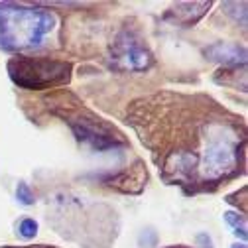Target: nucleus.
Segmentation results:
<instances>
[{
    "instance_id": "13",
    "label": "nucleus",
    "mask_w": 248,
    "mask_h": 248,
    "mask_svg": "<svg viewBox=\"0 0 248 248\" xmlns=\"http://www.w3.org/2000/svg\"><path fill=\"white\" fill-rule=\"evenodd\" d=\"M138 244H140V248H154V246H158V234H156V231H152V229L142 231V234L138 236Z\"/></svg>"
},
{
    "instance_id": "11",
    "label": "nucleus",
    "mask_w": 248,
    "mask_h": 248,
    "mask_svg": "<svg viewBox=\"0 0 248 248\" xmlns=\"http://www.w3.org/2000/svg\"><path fill=\"white\" fill-rule=\"evenodd\" d=\"M16 199L24 205V207H30V205H34L36 203V197H34V191L30 189V185L26 181H20L16 185Z\"/></svg>"
},
{
    "instance_id": "18",
    "label": "nucleus",
    "mask_w": 248,
    "mask_h": 248,
    "mask_svg": "<svg viewBox=\"0 0 248 248\" xmlns=\"http://www.w3.org/2000/svg\"><path fill=\"white\" fill-rule=\"evenodd\" d=\"M232 248H246V242H236L232 244Z\"/></svg>"
},
{
    "instance_id": "16",
    "label": "nucleus",
    "mask_w": 248,
    "mask_h": 248,
    "mask_svg": "<svg viewBox=\"0 0 248 248\" xmlns=\"http://www.w3.org/2000/svg\"><path fill=\"white\" fill-rule=\"evenodd\" d=\"M232 232H234V236H236V238L240 236V240H242V242H246V238H248V232H246V227H240V229H234Z\"/></svg>"
},
{
    "instance_id": "2",
    "label": "nucleus",
    "mask_w": 248,
    "mask_h": 248,
    "mask_svg": "<svg viewBox=\"0 0 248 248\" xmlns=\"http://www.w3.org/2000/svg\"><path fill=\"white\" fill-rule=\"evenodd\" d=\"M47 223L63 238L85 248H108L118 234V217L108 205L71 193L53 199V213L47 215Z\"/></svg>"
},
{
    "instance_id": "4",
    "label": "nucleus",
    "mask_w": 248,
    "mask_h": 248,
    "mask_svg": "<svg viewBox=\"0 0 248 248\" xmlns=\"http://www.w3.org/2000/svg\"><path fill=\"white\" fill-rule=\"evenodd\" d=\"M51 110L63 118L69 128L73 130L75 138L81 144L91 146L95 152H105V150H114L120 146H126L122 132H118L112 124L105 122L97 114H93L79 103H59L53 105Z\"/></svg>"
},
{
    "instance_id": "5",
    "label": "nucleus",
    "mask_w": 248,
    "mask_h": 248,
    "mask_svg": "<svg viewBox=\"0 0 248 248\" xmlns=\"http://www.w3.org/2000/svg\"><path fill=\"white\" fill-rule=\"evenodd\" d=\"M8 75L20 89L42 91L65 85L71 79V63L49 57L16 55L8 61Z\"/></svg>"
},
{
    "instance_id": "10",
    "label": "nucleus",
    "mask_w": 248,
    "mask_h": 248,
    "mask_svg": "<svg viewBox=\"0 0 248 248\" xmlns=\"http://www.w3.org/2000/svg\"><path fill=\"white\" fill-rule=\"evenodd\" d=\"M225 14L232 18L234 24L246 28V2H223Z\"/></svg>"
},
{
    "instance_id": "12",
    "label": "nucleus",
    "mask_w": 248,
    "mask_h": 248,
    "mask_svg": "<svg viewBox=\"0 0 248 248\" xmlns=\"http://www.w3.org/2000/svg\"><path fill=\"white\" fill-rule=\"evenodd\" d=\"M18 234L22 236V238H26V240H30V238H34L36 234H38V221H34V219H24L22 223H20V227H18Z\"/></svg>"
},
{
    "instance_id": "14",
    "label": "nucleus",
    "mask_w": 248,
    "mask_h": 248,
    "mask_svg": "<svg viewBox=\"0 0 248 248\" xmlns=\"http://www.w3.org/2000/svg\"><path fill=\"white\" fill-rule=\"evenodd\" d=\"M225 221H227L232 229H240V227H246V215L229 211V213H225Z\"/></svg>"
},
{
    "instance_id": "19",
    "label": "nucleus",
    "mask_w": 248,
    "mask_h": 248,
    "mask_svg": "<svg viewBox=\"0 0 248 248\" xmlns=\"http://www.w3.org/2000/svg\"><path fill=\"white\" fill-rule=\"evenodd\" d=\"M168 248H187V246H168Z\"/></svg>"
},
{
    "instance_id": "17",
    "label": "nucleus",
    "mask_w": 248,
    "mask_h": 248,
    "mask_svg": "<svg viewBox=\"0 0 248 248\" xmlns=\"http://www.w3.org/2000/svg\"><path fill=\"white\" fill-rule=\"evenodd\" d=\"M2 248H55V246H46V244H38V246H2Z\"/></svg>"
},
{
    "instance_id": "9",
    "label": "nucleus",
    "mask_w": 248,
    "mask_h": 248,
    "mask_svg": "<svg viewBox=\"0 0 248 248\" xmlns=\"http://www.w3.org/2000/svg\"><path fill=\"white\" fill-rule=\"evenodd\" d=\"M205 55L211 61L223 63L225 67H244L246 63V49L236 42H217L205 47Z\"/></svg>"
},
{
    "instance_id": "1",
    "label": "nucleus",
    "mask_w": 248,
    "mask_h": 248,
    "mask_svg": "<svg viewBox=\"0 0 248 248\" xmlns=\"http://www.w3.org/2000/svg\"><path fill=\"white\" fill-rule=\"evenodd\" d=\"M128 122L162 179L187 195L215 191L242 173L244 122L209 97L158 93L136 101Z\"/></svg>"
},
{
    "instance_id": "15",
    "label": "nucleus",
    "mask_w": 248,
    "mask_h": 248,
    "mask_svg": "<svg viewBox=\"0 0 248 248\" xmlns=\"http://www.w3.org/2000/svg\"><path fill=\"white\" fill-rule=\"evenodd\" d=\"M195 242H197L199 248H213V240H211V236L207 232H199L197 238H195Z\"/></svg>"
},
{
    "instance_id": "8",
    "label": "nucleus",
    "mask_w": 248,
    "mask_h": 248,
    "mask_svg": "<svg viewBox=\"0 0 248 248\" xmlns=\"http://www.w3.org/2000/svg\"><path fill=\"white\" fill-rule=\"evenodd\" d=\"M213 6V2H175L171 6V10H168L164 14L166 22L177 24L179 28H189L193 24H197L207 10Z\"/></svg>"
},
{
    "instance_id": "6",
    "label": "nucleus",
    "mask_w": 248,
    "mask_h": 248,
    "mask_svg": "<svg viewBox=\"0 0 248 248\" xmlns=\"http://www.w3.org/2000/svg\"><path fill=\"white\" fill-rule=\"evenodd\" d=\"M154 63V57L146 44L130 30H122L110 47V65L116 71H146Z\"/></svg>"
},
{
    "instance_id": "7",
    "label": "nucleus",
    "mask_w": 248,
    "mask_h": 248,
    "mask_svg": "<svg viewBox=\"0 0 248 248\" xmlns=\"http://www.w3.org/2000/svg\"><path fill=\"white\" fill-rule=\"evenodd\" d=\"M146 181H148V173L144 170V164L138 160L134 162V166L126 168V170H122L118 171L116 175H110L105 179V183L108 185V187H114L122 193H140L144 187H146Z\"/></svg>"
},
{
    "instance_id": "3",
    "label": "nucleus",
    "mask_w": 248,
    "mask_h": 248,
    "mask_svg": "<svg viewBox=\"0 0 248 248\" xmlns=\"http://www.w3.org/2000/svg\"><path fill=\"white\" fill-rule=\"evenodd\" d=\"M57 28V16L42 8L38 2L32 6L0 2V49L8 53H22L40 49Z\"/></svg>"
}]
</instances>
